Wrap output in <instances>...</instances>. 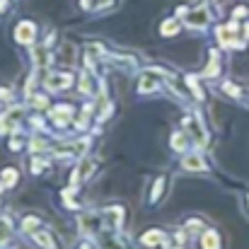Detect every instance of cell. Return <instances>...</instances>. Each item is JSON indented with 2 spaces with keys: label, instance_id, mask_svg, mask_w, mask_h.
I'll return each mask as SVG.
<instances>
[{
  "label": "cell",
  "instance_id": "6da1fadb",
  "mask_svg": "<svg viewBox=\"0 0 249 249\" xmlns=\"http://www.w3.org/2000/svg\"><path fill=\"white\" fill-rule=\"evenodd\" d=\"M235 36H237V24H223V27H218V39H220L223 46H237V49H242L235 41Z\"/></svg>",
  "mask_w": 249,
  "mask_h": 249
},
{
  "label": "cell",
  "instance_id": "7a4b0ae2",
  "mask_svg": "<svg viewBox=\"0 0 249 249\" xmlns=\"http://www.w3.org/2000/svg\"><path fill=\"white\" fill-rule=\"evenodd\" d=\"M208 19H211V15H208V10H206V7L191 10V12L186 15V24H189V27H203Z\"/></svg>",
  "mask_w": 249,
  "mask_h": 249
},
{
  "label": "cell",
  "instance_id": "3957f363",
  "mask_svg": "<svg viewBox=\"0 0 249 249\" xmlns=\"http://www.w3.org/2000/svg\"><path fill=\"white\" fill-rule=\"evenodd\" d=\"M34 32H36V27H34L32 22H22L19 29H17V41H22V44H32Z\"/></svg>",
  "mask_w": 249,
  "mask_h": 249
},
{
  "label": "cell",
  "instance_id": "277c9868",
  "mask_svg": "<svg viewBox=\"0 0 249 249\" xmlns=\"http://www.w3.org/2000/svg\"><path fill=\"white\" fill-rule=\"evenodd\" d=\"M71 80H73V78H71L68 73H63V75H51V78L46 80V85H49L51 89H66V87L71 85Z\"/></svg>",
  "mask_w": 249,
  "mask_h": 249
},
{
  "label": "cell",
  "instance_id": "5b68a950",
  "mask_svg": "<svg viewBox=\"0 0 249 249\" xmlns=\"http://www.w3.org/2000/svg\"><path fill=\"white\" fill-rule=\"evenodd\" d=\"M155 85H158V73H155V71L143 73V78H141V92H150Z\"/></svg>",
  "mask_w": 249,
  "mask_h": 249
},
{
  "label": "cell",
  "instance_id": "8992f818",
  "mask_svg": "<svg viewBox=\"0 0 249 249\" xmlns=\"http://www.w3.org/2000/svg\"><path fill=\"white\" fill-rule=\"evenodd\" d=\"M162 194H165V177H160V179L155 181L153 194H150V201H153V203H158V201L162 198Z\"/></svg>",
  "mask_w": 249,
  "mask_h": 249
},
{
  "label": "cell",
  "instance_id": "52a82bcc",
  "mask_svg": "<svg viewBox=\"0 0 249 249\" xmlns=\"http://www.w3.org/2000/svg\"><path fill=\"white\" fill-rule=\"evenodd\" d=\"M218 73H220V61H218L215 51H211V63H208V68H206V75L213 78V75H218Z\"/></svg>",
  "mask_w": 249,
  "mask_h": 249
},
{
  "label": "cell",
  "instance_id": "ba28073f",
  "mask_svg": "<svg viewBox=\"0 0 249 249\" xmlns=\"http://www.w3.org/2000/svg\"><path fill=\"white\" fill-rule=\"evenodd\" d=\"M162 240H165V235H162L160 230H158V232L153 230V232H145V235H143V242H145V245H162Z\"/></svg>",
  "mask_w": 249,
  "mask_h": 249
},
{
  "label": "cell",
  "instance_id": "9c48e42d",
  "mask_svg": "<svg viewBox=\"0 0 249 249\" xmlns=\"http://www.w3.org/2000/svg\"><path fill=\"white\" fill-rule=\"evenodd\" d=\"M201 245H203V247H218V245H220L218 232H206V235H203V240H201Z\"/></svg>",
  "mask_w": 249,
  "mask_h": 249
},
{
  "label": "cell",
  "instance_id": "30bf717a",
  "mask_svg": "<svg viewBox=\"0 0 249 249\" xmlns=\"http://www.w3.org/2000/svg\"><path fill=\"white\" fill-rule=\"evenodd\" d=\"M184 169H206V165H203V160L201 158H186L184 160Z\"/></svg>",
  "mask_w": 249,
  "mask_h": 249
},
{
  "label": "cell",
  "instance_id": "8fae6325",
  "mask_svg": "<svg viewBox=\"0 0 249 249\" xmlns=\"http://www.w3.org/2000/svg\"><path fill=\"white\" fill-rule=\"evenodd\" d=\"M2 179H5V186H12L17 181V169H2Z\"/></svg>",
  "mask_w": 249,
  "mask_h": 249
},
{
  "label": "cell",
  "instance_id": "7c38bea8",
  "mask_svg": "<svg viewBox=\"0 0 249 249\" xmlns=\"http://www.w3.org/2000/svg\"><path fill=\"white\" fill-rule=\"evenodd\" d=\"M172 148H174V150H184V148H186V138H184L181 133H179V136L174 133V136H172Z\"/></svg>",
  "mask_w": 249,
  "mask_h": 249
},
{
  "label": "cell",
  "instance_id": "4fadbf2b",
  "mask_svg": "<svg viewBox=\"0 0 249 249\" xmlns=\"http://www.w3.org/2000/svg\"><path fill=\"white\" fill-rule=\"evenodd\" d=\"M39 225H41V223H39L36 218H27V220L22 223V230H24V232H34Z\"/></svg>",
  "mask_w": 249,
  "mask_h": 249
},
{
  "label": "cell",
  "instance_id": "5bb4252c",
  "mask_svg": "<svg viewBox=\"0 0 249 249\" xmlns=\"http://www.w3.org/2000/svg\"><path fill=\"white\" fill-rule=\"evenodd\" d=\"M36 242L44 245V247H56V245L51 242V235H46V232H39V235H36Z\"/></svg>",
  "mask_w": 249,
  "mask_h": 249
},
{
  "label": "cell",
  "instance_id": "9a60e30c",
  "mask_svg": "<svg viewBox=\"0 0 249 249\" xmlns=\"http://www.w3.org/2000/svg\"><path fill=\"white\" fill-rule=\"evenodd\" d=\"M223 89H225L230 97H240V94H242V89H240V87H235L232 83H225V85H223Z\"/></svg>",
  "mask_w": 249,
  "mask_h": 249
},
{
  "label": "cell",
  "instance_id": "2e32d148",
  "mask_svg": "<svg viewBox=\"0 0 249 249\" xmlns=\"http://www.w3.org/2000/svg\"><path fill=\"white\" fill-rule=\"evenodd\" d=\"M177 29H179V24H177L174 19H169V22H165V24H162V34H174Z\"/></svg>",
  "mask_w": 249,
  "mask_h": 249
},
{
  "label": "cell",
  "instance_id": "e0dca14e",
  "mask_svg": "<svg viewBox=\"0 0 249 249\" xmlns=\"http://www.w3.org/2000/svg\"><path fill=\"white\" fill-rule=\"evenodd\" d=\"M34 102H36V109H46V104H49V102H46V97H36Z\"/></svg>",
  "mask_w": 249,
  "mask_h": 249
},
{
  "label": "cell",
  "instance_id": "ac0fdd59",
  "mask_svg": "<svg viewBox=\"0 0 249 249\" xmlns=\"http://www.w3.org/2000/svg\"><path fill=\"white\" fill-rule=\"evenodd\" d=\"M247 7H237V10H235V12H232V17H247Z\"/></svg>",
  "mask_w": 249,
  "mask_h": 249
},
{
  "label": "cell",
  "instance_id": "d6986e66",
  "mask_svg": "<svg viewBox=\"0 0 249 249\" xmlns=\"http://www.w3.org/2000/svg\"><path fill=\"white\" fill-rule=\"evenodd\" d=\"M247 201H249V198H247Z\"/></svg>",
  "mask_w": 249,
  "mask_h": 249
}]
</instances>
